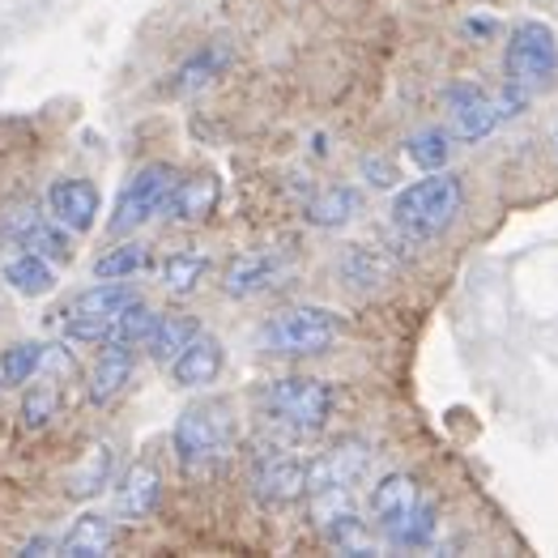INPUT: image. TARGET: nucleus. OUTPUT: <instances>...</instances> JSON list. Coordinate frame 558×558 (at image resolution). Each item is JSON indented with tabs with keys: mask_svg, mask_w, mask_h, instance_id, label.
I'll list each match as a JSON object with an SVG mask.
<instances>
[{
	"mask_svg": "<svg viewBox=\"0 0 558 558\" xmlns=\"http://www.w3.org/2000/svg\"><path fill=\"white\" fill-rule=\"evenodd\" d=\"M461 205H465V180L461 175H452V171H426V180L410 184L397 196L392 227L401 234H410V239H418V243H426V239H439V234L457 222Z\"/></svg>",
	"mask_w": 558,
	"mask_h": 558,
	"instance_id": "obj_1",
	"label": "nucleus"
},
{
	"mask_svg": "<svg viewBox=\"0 0 558 558\" xmlns=\"http://www.w3.org/2000/svg\"><path fill=\"white\" fill-rule=\"evenodd\" d=\"M558 73V39L546 22H520L504 47V82L515 102L546 90Z\"/></svg>",
	"mask_w": 558,
	"mask_h": 558,
	"instance_id": "obj_2",
	"label": "nucleus"
},
{
	"mask_svg": "<svg viewBox=\"0 0 558 558\" xmlns=\"http://www.w3.org/2000/svg\"><path fill=\"white\" fill-rule=\"evenodd\" d=\"M341 316L328 312V307H312V303H299V307H286L278 312L269 325L260 328V341L269 354L281 359H312V354H325L341 341Z\"/></svg>",
	"mask_w": 558,
	"mask_h": 558,
	"instance_id": "obj_3",
	"label": "nucleus"
},
{
	"mask_svg": "<svg viewBox=\"0 0 558 558\" xmlns=\"http://www.w3.org/2000/svg\"><path fill=\"white\" fill-rule=\"evenodd\" d=\"M265 410L294 435H316L332 414V392L312 375H281L265 388Z\"/></svg>",
	"mask_w": 558,
	"mask_h": 558,
	"instance_id": "obj_4",
	"label": "nucleus"
},
{
	"mask_svg": "<svg viewBox=\"0 0 558 558\" xmlns=\"http://www.w3.org/2000/svg\"><path fill=\"white\" fill-rule=\"evenodd\" d=\"M180 187V171L167 167V162H149L141 167L137 175L124 184L120 201H116V214H111V234H129L145 227L149 218H158L162 209H171V196Z\"/></svg>",
	"mask_w": 558,
	"mask_h": 558,
	"instance_id": "obj_5",
	"label": "nucleus"
},
{
	"mask_svg": "<svg viewBox=\"0 0 558 558\" xmlns=\"http://www.w3.org/2000/svg\"><path fill=\"white\" fill-rule=\"evenodd\" d=\"M231 448V414L218 401H201L175 422V452L184 469H205L222 461Z\"/></svg>",
	"mask_w": 558,
	"mask_h": 558,
	"instance_id": "obj_6",
	"label": "nucleus"
},
{
	"mask_svg": "<svg viewBox=\"0 0 558 558\" xmlns=\"http://www.w3.org/2000/svg\"><path fill=\"white\" fill-rule=\"evenodd\" d=\"M129 303H137V294H133V286H124V281L90 286L86 294H77V299L69 303V312H64V332H69L73 341H82V345H102L111 325H116V316H120Z\"/></svg>",
	"mask_w": 558,
	"mask_h": 558,
	"instance_id": "obj_7",
	"label": "nucleus"
},
{
	"mask_svg": "<svg viewBox=\"0 0 558 558\" xmlns=\"http://www.w3.org/2000/svg\"><path fill=\"white\" fill-rule=\"evenodd\" d=\"M299 269V252L294 247H252L243 256H234L222 290L231 299H252V294H269L286 286V278Z\"/></svg>",
	"mask_w": 558,
	"mask_h": 558,
	"instance_id": "obj_8",
	"label": "nucleus"
},
{
	"mask_svg": "<svg viewBox=\"0 0 558 558\" xmlns=\"http://www.w3.org/2000/svg\"><path fill=\"white\" fill-rule=\"evenodd\" d=\"M0 231H4V239H13L17 247H26V252H39L47 260H69V239L60 231V222H56V218H44V214L31 209V205L4 209V214H0Z\"/></svg>",
	"mask_w": 558,
	"mask_h": 558,
	"instance_id": "obj_9",
	"label": "nucleus"
},
{
	"mask_svg": "<svg viewBox=\"0 0 558 558\" xmlns=\"http://www.w3.org/2000/svg\"><path fill=\"white\" fill-rule=\"evenodd\" d=\"M418 486H414V477H405V473H392V477H384L379 486L372 490V515L375 524L392 537V542H401L405 537V529H410V520L418 512Z\"/></svg>",
	"mask_w": 558,
	"mask_h": 558,
	"instance_id": "obj_10",
	"label": "nucleus"
},
{
	"mask_svg": "<svg viewBox=\"0 0 558 558\" xmlns=\"http://www.w3.org/2000/svg\"><path fill=\"white\" fill-rule=\"evenodd\" d=\"M448 111H452V133L461 141L490 137L495 124H499V116H504L499 102L482 90V86H457V90L448 94Z\"/></svg>",
	"mask_w": 558,
	"mask_h": 558,
	"instance_id": "obj_11",
	"label": "nucleus"
},
{
	"mask_svg": "<svg viewBox=\"0 0 558 558\" xmlns=\"http://www.w3.org/2000/svg\"><path fill=\"white\" fill-rule=\"evenodd\" d=\"M47 209L64 231H90L98 218V187L90 180H56L47 187Z\"/></svg>",
	"mask_w": 558,
	"mask_h": 558,
	"instance_id": "obj_12",
	"label": "nucleus"
},
{
	"mask_svg": "<svg viewBox=\"0 0 558 558\" xmlns=\"http://www.w3.org/2000/svg\"><path fill=\"white\" fill-rule=\"evenodd\" d=\"M171 375H175L180 388H209L222 375V345L209 332H196L184 350L175 354Z\"/></svg>",
	"mask_w": 558,
	"mask_h": 558,
	"instance_id": "obj_13",
	"label": "nucleus"
},
{
	"mask_svg": "<svg viewBox=\"0 0 558 558\" xmlns=\"http://www.w3.org/2000/svg\"><path fill=\"white\" fill-rule=\"evenodd\" d=\"M303 490H307V469L299 465L294 457L269 448V457L256 465V495H260L265 504H290V499H299Z\"/></svg>",
	"mask_w": 558,
	"mask_h": 558,
	"instance_id": "obj_14",
	"label": "nucleus"
},
{
	"mask_svg": "<svg viewBox=\"0 0 558 558\" xmlns=\"http://www.w3.org/2000/svg\"><path fill=\"white\" fill-rule=\"evenodd\" d=\"M162 499V473L154 461H137V465L124 473L120 490H116V508L124 520H145V515L158 508Z\"/></svg>",
	"mask_w": 558,
	"mask_h": 558,
	"instance_id": "obj_15",
	"label": "nucleus"
},
{
	"mask_svg": "<svg viewBox=\"0 0 558 558\" xmlns=\"http://www.w3.org/2000/svg\"><path fill=\"white\" fill-rule=\"evenodd\" d=\"M111 542H116V529H111V520L107 515H77L73 520V529L64 533V542H60V555L64 558H102L111 550Z\"/></svg>",
	"mask_w": 558,
	"mask_h": 558,
	"instance_id": "obj_16",
	"label": "nucleus"
},
{
	"mask_svg": "<svg viewBox=\"0 0 558 558\" xmlns=\"http://www.w3.org/2000/svg\"><path fill=\"white\" fill-rule=\"evenodd\" d=\"M129 375H133V350H124V345H107V354L98 359V367H94V375H90L94 405H107L111 397H120L124 384H129Z\"/></svg>",
	"mask_w": 558,
	"mask_h": 558,
	"instance_id": "obj_17",
	"label": "nucleus"
},
{
	"mask_svg": "<svg viewBox=\"0 0 558 558\" xmlns=\"http://www.w3.org/2000/svg\"><path fill=\"white\" fill-rule=\"evenodd\" d=\"M196 332H201V328H196L192 316H158L154 332L145 337V350H149V359H154V363L171 367V363H175V354L184 350Z\"/></svg>",
	"mask_w": 558,
	"mask_h": 558,
	"instance_id": "obj_18",
	"label": "nucleus"
},
{
	"mask_svg": "<svg viewBox=\"0 0 558 558\" xmlns=\"http://www.w3.org/2000/svg\"><path fill=\"white\" fill-rule=\"evenodd\" d=\"M4 281H9L17 294L39 299V294H47V290L56 286V274H51V260L39 256V252H17V256L4 265Z\"/></svg>",
	"mask_w": 558,
	"mask_h": 558,
	"instance_id": "obj_19",
	"label": "nucleus"
},
{
	"mask_svg": "<svg viewBox=\"0 0 558 558\" xmlns=\"http://www.w3.org/2000/svg\"><path fill=\"white\" fill-rule=\"evenodd\" d=\"M218 201V180L214 175H196V180H180L175 196H171V209L180 222H192V218H205Z\"/></svg>",
	"mask_w": 558,
	"mask_h": 558,
	"instance_id": "obj_20",
	"label": "nucleus"
},
{
	"mask_svg": "<svg viewBox=\"0 0 558 558\" xmlns=\"http://www.w3.org/2000/svg\"><path fill=\"white\" fill-rule=\"evenodd\" d=\"M154 325H158V312H149L145 303H129V307L116 316V325H111L102 345H124V350L145 345V337L154 332Z\"/></svg>",
	"mask_w": 558,
	"mask_h": 558,
	"instance_id": "obj_21",
	"label": "nucleus"
},
{
	"mask_svg": "<svg viewBox=\"0 0 558 558\" xmlns=\"http://www.w3.org/2000/svg\"><path fill=\"white\" fill-rule=\"evenodd\" d=\"M209 274V256L205 252H192V247H184V252H171L167 260H162V281L171 286V290H196L201 286V278Z\"/></svg>",
	"mask_w": 558,
	"mask_h": 558,
	"instance_id": "obj_22",
	"label": "nucleus"
},
{
	"mask_svg": "<svg viewBox=\"0 0 558 558\" xmlns=\"http://www.w3.org/2000/svg\"><path fill=\"white\" fill-rule=\"evenodd\" d=\"M47 350L39 341H17V345H9L4 354H0V379L4 384H26L31 375L44 367Z\"/></svg>",
	"mask_w": 558,
	"mask_h": 558,
	"instance_id": "obj_23",
	"label": "nucleus"
},
{
	"mask_svg": "<svg viewBox=\"0 0 558 558\" xmlns=\"http://www.w3.org/2000/svg\"><path fill=\"white\" fill-rule=\"evenodd\" d=\"M405 154H410V162L422 167V171H444V162L452 158V145H448V133L422 129V133H414V137L405 141Z\"/></svg>",
	"mask_w": 558,
	"mask_h": 558,
	"instance_id": "obj_24",
	"label": "nucleus"
},
{
	"mask_svg": "<svg viewBox=\"0 0 558 558\" xmlns=\"http://www.w3.org/2000/svg\"><path fill=\"white\" fill-rule=\"evenodd\" d=\"M359 214V192L350 187H328L320 201H312V222L320 227H345Z\"/></svg>",
	"mask_w": 558,
	"mask_h": 558,
	"instance_id": "obj_25",
	"label": "nucleus"
},
{
	"mask_svg": "<svg viewBox=\"0 0 558 558\" xmlns=\"http://www.w3.org/2000/svg\"><path fill=\"white\" fill-rule=\"evenodd\" d=\"M107 473H111V452L98 444L90 457L82 461V469L69 477V495H77V499H86V495H98V490L107 486Z\"/></svg>",
	"mask_w": 558,
	"mask_h": 558,
	"instance_id": "obj_26",
	"label": "nucleus"
},
{
	"mask_svg": "<svg viewBox=\"0 0 558 558\" xmlns=\"http://www.w3.org/2000/svg\"><path fill=\"white\" fill-rule=\"evenodd\" d=\"M227 60H231V51H227L222 44L205 47L196 60H187L184 64V73H180V90H201V86H205V82H209Z\"/></svg>",
	"mask_w": 558,
	"mask_h": 558,
	"instance_id": "obj_27",
	"label": "nucleus"
},
{
	"mask_svg": "<svg viewBox=\"0 0 558 558\" xmlns=\"http://www.w3.org/2000/svg\"><path fill=\"white\" fill-rule=\"evenodd\" d=\"M141 265H145V252H141L137 243H124V247L107 252V256L94 265V274L102 281H124V278H133Z\"/></svg>",
	"mask_w": 558,
	"mask_h": 558,
	"instance_id": "obj_28",
	"label": "nucleus"
},
{
	"mask_svg": "<svg viewBox=\"0 0 558 558\" xmlns=\"http://www.w3.org/2000/svg\"><path fill=\"white\" fill-rule=\"evenodd\" d=\"M56 410H60L56 388L39 384V388H31V392H26V401H22V422H26L31 430H39V426H47V422L56 418Z\"/></svg>",
	"mask_w": 558,
	"mask_h": 558,
	"instance_id": "obj_29",
	"label": "nucleus"
},
{
	"mask_svg": "<svg viewBox=\"0 0 558 558\" xmlns=\"http://www.w3.org/2000/svg\"><path fill=\"white\" fill-rule=\"evenodd\" d=\"M341 274H345L350 286H363V278H367V286H372V281H384V265L375 260L372 247H350L345 260H341Z\"/></svg>",
	"mask_w": 558,
	"mask_h": 558,
	"instance_id": "obj_30",
	"label": "nucleus"
}]
</instances>
